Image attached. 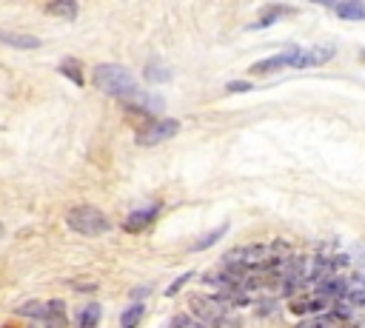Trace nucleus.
Here are the masks:
<instances>
[{
    "label": "nucleus",
    "instance_id": "f257e3e1",
    "mask_svg": "<svg viewBox=\"0 0 365 328\" xmlns=\"http://www.w3.org/2000/svg\"><path fill=\"white\" fill-rule=\"evenodd\" d=\"M91 83H95L106 97H117V100H126V103H137L143 97V89L137 86L134 74L126 66H117V63L95 66V71H91Z\"/></svg>",
    "mask_w": 365,
    "mask_h": 328
},
{
    "label": "nucleus",
    "instance_id": "f03ea898",
    "mask_svg": "<svg viewBox=\"0 0 365 328\" xmlns=\"http://www.w3.org/2000/svg\"><path fill=\"white\" fill-rule=\"evenodd\" d=\"M66 226L83 237H103L112 231V220L98 206H74L66 214Z\"/></svg>",
    "mask_w": 365,
    "mask_h": 328
},
{
    "label": "nucleus",
    "instance_id": "7ed1b4c3",
    "mask_svg": "<svg viewBox=\"0 0 365 328\" xmlns=\"http://www.w3.org/2000/svg\"><path fill=\"white\" fill-rule=\"evenodd\" d=\"M189 306H192V314H194V320H197L200 325H206V328H223V325H225L228 306H225L217 294H211V297L194 294V297L189 300Z\"/></svg>",
    "mask_w": 365,
    "mask_h": 328
},
{
    "label": "nucleus",
    "instance_id": "20e7f679",
    "mask_svg": "<svg viewBox=\"0 0 365 328\" xmlns=\"http://www.w3.org/2000/svg\"><path fill=\"white\" fill-rule=\"evenodd\" d=\"M177 132H180V123L174 117H154V120L146 123L140 132H137L134 140H137V146H157V143L171 140Z\"/></svg>",
    "mask_w": 365,
    "mask_h": 328
},
{
    "label": "nucleus",
    "instance_id": "39448f33",
    "mask_svg": "<svg viewBox=\"0 0 365 328\" xmlns=\"http://www.w3.org/2000/svg\"><path fill=\"white\" fill-rule=\"evenodd\" d=\"M297 52H300V46H291V49L274 55V57H265V60L251 66V74H271V71H280V69H294Z\"/></svg>",
    "mask_w": 365,
    "mask_h": 328
},
{
    "label": "nucleus",
    "instance_id": "423d86ee",
    "mask_svg": "<svg viewBox=\"0 0 365 328\" xmlns=\"http://www.w3.org/2000/svg\"><path fill=\"white\" fill-rule=\"evenodd\" d=\"M160 217V203H152V206H146V209H137V212H131L126 220H123V228L128 231V234H137V231H146V228H152L154 226V220Z\"/></svg>",
    "mask_w": 365,
    "mask_h": 328
},
{
    "label": "nucleus",
    "instance_id": "0eeeda50",
    "mask_svg": "<svg viewBox=\"0 0 365 328\" xmlns=\"http://www.w3.org/2000/svg\"><path fill=\"white\" fill-rule=\"evenodd\" d=\"M331 57H334V46H308V49H303V46H300L294 69H311V66H323V63H328Z\"/></svg>",
    "mask_w": 365,
    "mask_h": 328
},
{
    "label": "nucleus",
    "instance_id": "6e6552de",
    "mask_svg": "<svg viewBox=\"0 0 365 328\" xmlns=\"http://www.w3.org/2000/svg\"><path fill=\"white\" fill-rule=\"evenodd\" d=\"M43 328H66L69 325V314H66V303L63 300H49L46 303V314H43Z\"/></svg>",
    "mask_w": 365,
    "mask_h": 328
},
{
    "label": "nucleus",
    "instance_id": "1a4fd4ad",
    "mask_svg": "<svg viewBox=\"0 0 365 328\" xmlns=\"http://www.w3.org/2000/svg\"><path fill=\"white\" fill-rule=\"evenodd\" d=\"M0 46H12V49H40V37L23 34V32L0 29Z\"/></svg>",
    "mask_w": 365,
    "mask_h": 328
},
{
    "label": "nucleus",
    "instance_id": "9d476101",
    "mask_svg": "<svg viewBox=\"0 0 365 328\" xmlns=\"http://www.w3.org/2000/svg\"><path fill=\"white\" fill-rule=\"evenodd\" d=\"M100 317H103L100 303H86L77 314V328H100Z\"/></svg>",
    "mask_w": 365,
    "mask_h": 328
},
{
    "label": "nucleus",
    "instance_id": "9b49d317",
    "mask_svg": "<svg viewBox=\"0 0 365 328\" xmlns=\"http://www.w3.org/2000/svg\"><path fill=\"white\" fill-rule=\"evenodd\" d=\"M334 12L343 20H365V4L362 0H343V4L334 6Z\"/></svg>",
    "mask_w": 365,
    "mask_h": 328
},
{
    "label": "nucleus",
    "instance_id": "f8f14e48",
    "mask_svg": "<svg viewBox=\"0 0 365 328\" xmlns=\"http://www.w3.org/2000/svg\"><path fill=\"white\" fill-rule=\"evenodd\" d=\"M77 4L74 0H55V4L46 6V15H55V18H66V20H74L77 18Z\"/></svg>",
    "mask_w": 365,
    "mask_h": 328
},
{
    "label": "nucleus",
    "instance_id": "ddd939ff",
    "mask_svg": "<svg viewBox=\"0 0 365 328\" xmlns=\"http://www.w3.org/2000/svg\"><path fill=\"white\" fill-rule=\"evenodd\" d=\"M143 314H146V306H143V303H131V306L120 314V328H137V325H140V320H143Z\"/></svg>",
    "mask_w": 365,
    "mask_h": 328
},
{
    "label": "nucleus",
    "instance_id": "4468645a",
    "mask_svg": "<svg viewBox=\"0 0 365 328\" xmlns=\"http://www.w3.org/2000/svg\"><path fill=\"white\" fill-rule=\"evenodd\" d=\"M143 77L149 80V83H168V80H171V69H166L163 63H157V60H152V63L146 66V71H143Z\"/></svg>",
    "mask_w": 365,
    "mask_h": 328
},
{
    "label": "nucleus",
    "instance_id": "2eb2a0df",
    "mask_svg": "<svg viewBox=\"0 0 365 328\" xmlns=\"http://www.w3.org/2000/svg\"><path fill=\"white\" fill-rule=\"evenodd\" d=\"M228 231V223H223V226H217L214 231H208V234H203V237H197L194 242H192V252H203V249H211V245L223 237Z\"/></svg>",
    "mask_w": 365,
    "mask_h": 328
},
{
    "label": "nucleus",
    "instance_id": "dca6fc26",
    "mask_svg": "<svg viewBox=\"0 0 365 328\" xmlns=\"http://www.w3.org/2000/svg\"><path fill=\"white\" fill-rule=\"evenodd\" d=\"M58 71H60L63 77H69V80H72V83H74L77 89H80V86L86 83V80H83V71H80V63H77L74 57H69V60H63V63L58 66Z\"/></svg>",
    "mask_w": 365,
    "mask_h": 328
},
{
    "label": "nucleus",
    "instance_id": "f3484780",
    "mask_svg": "<svg viewBox=\"0 0 365 328\" xmlns=\"http://www.w3.org/2000/svg\"><path fill=\"white\" fill-rule=\"evenodd\" d=\"M15 314L23 317V320H43V314H46V303H40V300H29V303L18 306Z\"/></svg>",
    "mask_w": 365,
    "mask_h": 328
},
{
    "label": "nucleus",
    "instance_id": "a211bd4d",
    "mask_svg": "<svg viewBox=\"0 0 365 328\" xmlns=\"http://www.w3.org/2000/svg\"><path fill=\"white\" fill-rule=\"evenodd\" d=\"M334 322H337L334 314H314V317L300 320L294 328H334Z\"/></svg>",
    "mask_w": 365,
    "mask_h": 328
},
{
    "label": "nucleus",
    "instance_id": "6ab92c4d",
    "mask_svg": "<svg viewBox=\"0 0 365 328\" xmlns=\"http://www.w3.org/2000/svg\"><path fill=\"white\" fill-rule=\"evenodd\" d=\"M168 328H206V325H200V322H197L194 317H189V314H177V317H171Z\"/></svg>",
    "mask_w": 365,
    "mask_h": 328
},
{
    "label": "nucleus",
    "instance_id": "aec40b11",
    "mask_svg": "<svg viewBox=\"0 0 365 328\" xmlns=\"http://www.w3.org/2000/svg\"><path fill=\"white\" fill-rule=\"evenodd\" d=\"M192 274H194V271H186V274H180V277H177V280H174V282L168 285V289H166V297H174V294H177V292L182 289V285H186V282L192 280Z\"/></svg>",
    "mask_w": 365,
    "mask_h": 328
},
{
    "label": "nucleus",
    "instance_id": "412c9836",
    "mask_svg": "<svg viewBox=\"0 0 365 328\" xmlns=\"http://www.w3.org/2000/svg\"><path fill=\"white\" fill-rule=\"evenodd\" d=\"M225 92H232V95H243V92H251V83H246V80H232V83L225 86Z\"/></svg>",
    "mask_w": 365,
    "mask_h": 328
},
{
    "label": "nucleus",
    "instance_id": "4be33fe9",
    "mask_svg": "<svg viewBox=\"0 0 365 328\" xmlns=\"http://www.w3.org/2000/svg\"><path fill=\"white\" fill-rule=\"evenodd\" d=\"M0 237H4V226H0Z\"/></svg>",
    "mask_w": 365,
    "mask_h": 328
},
{
    "label": "nucleus",
    "instance_id": "5701e85b",
    "mask_svg": "<svg viewBox=\"0 0 365 328\" xmlns=\"http://www.w3.org/2000/svg\"><path fill=\"white\" fill-rule=\"evenodd\" d=\"M362 60H365V49H362Z\"/></svg>",
    "mask_w": 365,
    "mask_h": 328
},
{
    "label": "nucleus",
    "instance_id": "b1692460",
    "mask_svg": "<svg viewBox=\"0 0 365 328\" xmlns=\"http://www.w3.org/2000/svg\"><path fill=\"white\" fill-rule=\"evenodd\" d=\"M348 328H354V325H348Z\"/></svg>",
    "mask_w": 365,
    "mask_h": 328
}]
</instances>
